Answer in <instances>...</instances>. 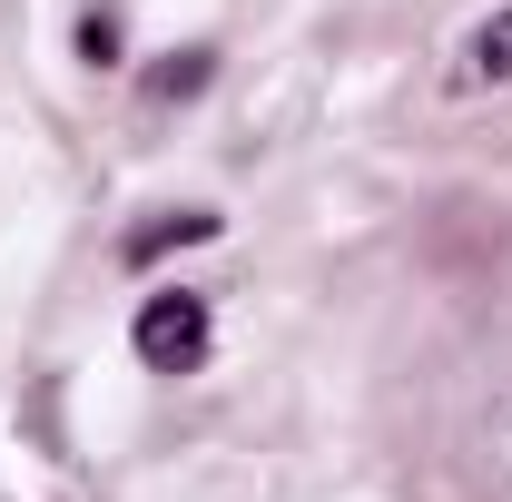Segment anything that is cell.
<instances>
[{
    "label": "cell",
    "instance_id": "cell-2",
    "mask_svg": "<svg viewBox=\"0 0 512 502\" xmlns=\"http://www.w3.org/2000/svg\"><path fill=\"white\" fill-rule=\"evenodd\" d=\"M217 227H227V217H207V207H178V217H158V227H138V237H128V266H158V256H178V247H207V237H217Z\"/></svg>",
    "mask_w": 512,
    "mask_h": 502
},
{
    "label": "cell",
    "instance_id": "cell-3",
    "mask_svg": "<svg viewBox=\"0 0 512 502\" xmlns=\"http://www.w3.org/2000/svg\"><path fill=\"white\" fill-rule=\"evenodd\" d=\"M473 79H512V0L473 30Z\"/></svg>",
    "mask_w": 512,
    "mask_h": 502
},
{
    "label": "cell",
    "instance_id": "cell-1",
    "mask_svg": "<svg viewBox=\"0 0 512 502\" xmlns=\"http://www.w3.org/2000/svg\"><path fill=\"white\" fill-rule=\"evenodd\" d=\"M207 335H217V325H207V296L178 286V296H148V306H138L128 355H138L148 375H197V365H207Z\"/></svg>",
    "mask_w": 512,
    "mask_h": 502
},
{
    "label": "cell",
    "instance_id": "cell-5",
    "mask_svg": "<svg viewBox=\"0 0 512 502\" xmlns=\"http://www.w3.org/2000/svg\"><path fill=\"white\" fill-rule=\"evenodd\" d=\"M79 60H89V69H119V10H89V20H79Z\"/></svg>",
    "mask_w": 512,
    "mask_h": 502
},
{
    "label": "cell",
    "instance_id": "cell-4",
    "mask_svg": "<svg viewBox=\"0 0 512 502\" xmlns=\"http://www.w3.org/2000/svg\"><path fill=\"white\" fill-rule=\"evenodd\" d=\"M197 89H207V50H178V60L148 79V99H158V109H168V99H197Z\"/></svg>",
    "mask_w": 512,
    "mask_h": 502
}]
</instances>
